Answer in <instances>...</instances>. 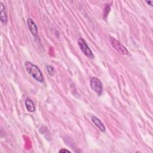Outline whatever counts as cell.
I'll list each match as a JSON object with an SVG mask.
<instances>
[{
  "instance_id": "obj_9",
  "label": "cell",
  "mask_w": 153,
  "mask_h": 153,
  "mask_svg": "<svg viewBox=\"0 0 153 153\" xmlns=\"http://www.w3.org/2000/svg\"><path fill=\"white\" fill-rule=\"evenodd\" d=\"M47 71L48 72V73L51 75L53 76L55 74V69L52 66H47Z\"/></svg>"
},
{
  "instance_id": "obj_8",
  "label": "cell",
  "mask_w": 153,
  "mask_h": 153,
  "mask_svg": "<svg viewBox=\"0 0 153 153\" xmlns=\"http://www.w3.org/2000/svg\"><path fill=\"white\" fill-rule=\"evenodd\" d=\"M25 106L26 109L29 112H32L35 111V106L34 103L30 99H27L25 100Z\"/></svg>"
},
{
  "instance_id": "obj_1",
  "label": "cell",
  "mask_w": 153,
  "mask_h": 153,
  "mask_svg": "<svg viewBox=\"0 0 153 153\" xmlns=\"http://www.w3.org/2000/svg\"><path fill=\"white\" fill-rule=\"evenodd\" d=\"M25 66L27 72L37 81L43 82L44 78L41 71L39 68L30 62L26 61L25 63Z\"/></svg>"
},
{
  "instance_id": "obj_2",
  "label": "cell",
  "mask_w": 153,
  "mask_h": 153,
  "mask_svg": "<svg viewBox=\"0 0 153 153\" xmlns=\"http://www.w3.org/2000/svg\"><path fill=\"white\" fill-rule=\"evenodd\" d=\"M78 44L80 48L81 51L84 53V54L87 56L88 59H93L94 58V55L89 48L88 45L87 44L85 40L82 38H79L78 39Z\"/></svg>"
},
{
  "instance_id": "obj_5",
  "label": "cell",
  "mask_w": 153,
  "mask_h": 153,
  "mask_svg": "<svg viewBox=\"0 0 153 153\" xmlns=\"http://www.w3.org/2000/svg\"><path fill=\"white\" fill-rule=\"evenodd\" d=\"M27 25L32 34L33 36H36L38 34V28L31 18H28L27 19Z\"/></svg>"
},
{
  "instance_id": "obj_7",
  "label": "cell",
  "mask_w": 153,
  "mask_h": 153,
  "mask_svg": "<svg viewBox=\"0 0 153 153\" xmlns=\"http://www.w3.org/2000/svg\"><path fill=\"white\" fill-rule=\"evenodd\" d=\"M91 121H93V123L99 128V129L100 131H102V132L105 131V127L104 124L97 117H96L94 115H92L91 117Z\"/></svg>"
},
{
  "instance_id": "obj_10",
  "label": "cell",
  "mask_w": 153,
  "mask_h": 153,
  "mask_svg": "<svg viewBox=\"0 0 153 153\" xmlns=\"http://www.w3.org/2000/svg\"><path fill=\"white\" fill-rule=\"evenodd\" d=\"M110 8H111V5H109V4H108L106 5V7L104 9V13H103V17L104 18L106 17V16H108V14L110 11Z\"/></svg>"
},
{
  "instance_id": "obj_4",
  "label": "cell",
  "mask_w": 153,
  "mask_h": 153,
  "mask_svg": "<svg viewBox=\"0 0 153 153\" xmlns=\"http://www.w3.org/2000/svg\"><path fill=\"white\" fill-rule=\"evenodd\" d=\"M110 41L112 46L120 54L123 55H126L128 54V51L127 48L123 45L120 42L115 38H110Z\"/></svg>"
},
{
  "instance_id": "obj_11",
  "label": "cell",
  "mask_w": 153,
  "mask_h": 153,
  "mask_svg": "<svg viewBox=\"0 0 153 153\" xmlns=\"http://www.w3.org/2000/svg\"><path fill=\"white\" fill-rule=\"evenodd\" d=\"M59 152H70V151L68 149H61L60 150H59Z\"/></svg>"
},
{
  "instance_id": "obj_3",
  "label": "cell",
  "mask_w": 153,
  "mask_h": 153,
  "mask_svg": "<svg viewBox=\"0 0 153 153\" xmlns=\"http://www.w3.org/2000/svg\"><path fill=\"white\" fill-rule=\"evenodd\" d=\"M90 85L91 89L98 95H100L103 91L102 84L100 80L96 77H92L90 80Z\"/></svg>"
},
{
  "instance_id": "obj_6",
  "label": "cell",
  "mask_w": 153,
  "mask_h": 153,
  "mask_svg": "<svg viewBox=\"0 0 153 153\" xmlns=\"http://www.w3.org/2000/svg\"><path fill=\"white\" fill-rule=\"evenodd\" d=\"M0 9H1L0 10H1V12H0L1 21L3 24L5 25L7 23L8 18H7V13L5 11V6L2 2H0Z\"/></svg>"
},
{
  "instance_id": "obj_12",
  "label": "cell",
  "mask_w": 153,
  "mask_h": 153,
  "mask_svg": "<svg viewBox=\"0 0 153 153\" xmlns=\"http://www.w3.org/2000/svg\"><path fill=\"white\" fill-rule=\"evenodd\" d=\"M146 2L148 4H149V5H151V6H152V5H153V1H146Z\"/></svg>"
}]
</instances>
